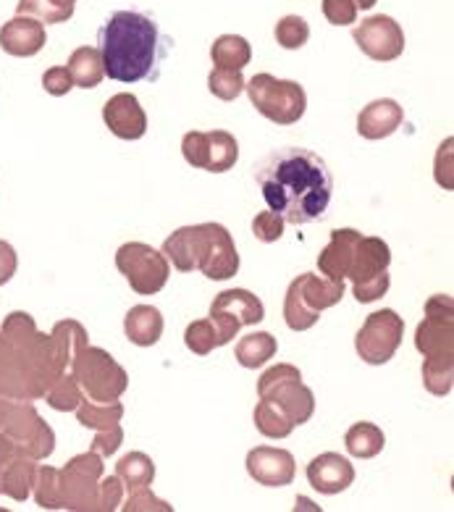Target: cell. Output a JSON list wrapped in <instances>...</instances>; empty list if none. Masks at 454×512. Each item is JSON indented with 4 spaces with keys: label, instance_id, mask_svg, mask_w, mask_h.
Returning <instances> with one entry per match:
<instances>
[{
    "label": "cell",
    "instance_id": "8",
    "mask_svg": "<svg viewBox=\"0 0 454 512\" xmlns=\"http://www.w3.org/2000/svg\"><path fill=\"white\" fill-rule=\"evenodd\" d=\"M103 457L98 452H84L71 457L66 468H58L61 476V499L63 510L87 512L98 507V484L103 478Z\"/></svg>",
    "mask_w": 454,
    "mask_h": 512
},
{
    "label": "cell",
    "instance_id": "26",
    "mask_svg": "<svg viewBox=\"0 0 454 512\" xmlns=\"http://www.w3.org/2000/svg\"><path fill=\"white\" fill-rule=\"evenodd\" d=\"M163 255L174 263L176 271L192 274L197 271V232L195 226H182L163 242Z\"/></svg>",
    "mask_w": 454,
    "mask_h": 512
},
{
    "label": "cell",
    "instance_id": "45",
    "mask_svg": "<svg viewBox=\"0 0 454 512\" xmlns=\"http://www.w3.org/2000/svg\"><path fill=\"white\" fill-rule=\"evenodd\" d=\"M121 502H124V484L119 481V476L100 478L98 484V512H113L119 510Z\"/></svg>",
    "mask_w": 454,
    "mask_h": 512
},
{
    "label": "cell",
    "instance_id": "29",
    "mask_svg": "<svg viewBox=\"0 0 454 512\" xmlns=\"http://www.w3.org/2000/svg\"><path fill=\"white\" fill-rule=\"evenodd\" d=\"M50 339H53V344H56V352H58V358H61L63 368H69L71 360L77 358V352L90 344V334H87V329H84L79 321H74V318L58 321L56 326H53V331H50Z\"/></svg>",
    "mask_w": 454,
    "mask_h": 512
},
{
    "label": "cell",
    "instance_id": "9",
    "mask_svg": "<svg viewBox=\"0 0 454 512\" xmlns=\"http://www.w3.org/2000/svg\"><path fill=\"white\" fill-rule=\"evenodd\" d=\"M0 431H6L14 439L21 455L32 457L37 463L48 460L56 452V431L42 421L32 400H14L6 426Z\"/></svg>",
    "mask_w": 454,
    "mask_h": 512
},
{
    "label": "cell",
    "instance_id": "47",
    "mask_svg": "<svg viewBox=\"0 0 454 512\" xmlns=\"http://www.w3.org/2000/svg\"><path fill=\"white\" fill-rule=\"evenodd\" d=\"M42 87L48 95L53 98H63V95H69L74 90V79H71V71L66 66H53L42 74Z\"/></svg>",
    "mask_w": 454,
    "mask_h": 512
},
{
    "label": "cell",
    "instance_id": "49",
    "mask_svg": "<svg viewBox=\"0 0 454 512\" xmlns=\"http://www.w3.org/2000/svg\"><path fill=\"white\" fill-rule=\"evenodd\" d=\"M121 444H124V428H121V423H119V426H111V428H103V431H98V434H95V439H92L90 449L92 452H98L100 457H111L119 452Z\"/></svg>",
    "mask_w": 454,
    "mask_h": 512
},
{
    "label": "cell",
    "instance_id": "50",
    "mask_svg": "<svg viewBox=\"0 0 454 512\" xmlns=\"http://www.w3.org/2000/svg\"><path fill=\"white\" fill-rule=\"evenodd\" d=\"M16 268H19V255H16L14 245L0 239V287L14 279Z\"/></svg>",
    "mask_w": 454,
    "mask_h": 512
},
{
    "label": "cell",
    "instance_id": "12",
    "mask_svg": "<svg viewBox=\"0 0 454 512\" xmlns=\"http://www.w3.org/2000/svg\"><path fill=\"white\" fill-rule=\"evenodd\" d=\"M352 37L365 56L381 61V64L397 61L405 53V32L392 16L386 14L368 16L365 22H360V27H355Z\"/></svg>",
    "mask_w": 454,
    "mask_h": 512
},
{
    "label": "cell",
    "instance_id": "33",
    "mask_svg": "<svg viewBox=\"0 0 454 512\" xmlns=\"http://www.w3.org/2000/svg\"><path fill=\"white\" fill-rule=\"evenodd\" d=\"M420 376L428 392L436 397H447L454 386V358H423Z\"/></svg>",
    "mask_w": 454,
    "mask_h": 512
},
{
    "label": "cell",
    "instance_id": "41",
    "mask_svg": "<svg viewBox=\"0 0 454 512\" xmlns=\"http://www.w3.org/2000/svg\"><path fill=\"white\" fill-rule=\"evenodd\" d=\"M184 344H187V350H192L195 355H210V352L218 347V337H216V326L210 318H203V321H192L184 329Z\"/></svg>",
    "mask_w": 454,
    "mask_h": 512
},
{
    "label": "cell",
    "instance_id": "10",
    "mask_svg": "<svg viewBox=\"0 0 454 512\" xmlns=\"http://www.w3.org/2000/svg\"><path fill=\"white\" fill-rule=\"evenodd\" d=\"M197 232V271L205 279L226 281L237 276L239 253L234 237L224 224H195Z\"/></svg>",
    "mask_w": 454,
    "mask_h": 512
},
{
    "label": "cell",
    "instance_id": "51",
    "mask_svg": "<svg viewBox=\"0 0 454 512\" xmlns=\"http://www.w3.org/2000/svg\"><path fill=\"white\" fill-rule=\"evenodd\" d=\"M16 455H21L19 447H16V442L6 434V431H0V463L6 465L8 460H14Z\"/></svg>",
    "mask_w": 454,
    "mask_h": 512
},
{
    "label": "cell",
    "instance_id": "4",
    "mask_svg": "<svg viewBox=\"0 0 454 512\" xmlns=\"http://www.w3.org/2000/svg\"><path fill=\"white\" fill-rule=\"evenodd\" d=\"M245 90L255 111L279 127L297 124L308 111V95H305L300 82H292V79L255 74L245 85Z\"/></svg>",
    "mask_w": 454,
    "mask_h": 512
},
{
    "label": "cell",
    "instance_id": "25",
    "mask_svg": "<svg viewBox=\"0 0 454 512\" xmlns=\"http://www.w3.org/2000/svg\"><path fill=\"white\" fill-rule=\"evenodd\" d=\"M71 79H74V87H82V90H92L103 82V58H100V50L92 48V45H82L69 56Z\"/></svg>",
    "mask_w": 454,
    "mask_h": 512
},
{
    "label": "cell",
    "instance_id": "2",
    "mask_svg": "<svg viewBox=\"0 0 454 512\" xmlns=\"http://www.w3.org/2000/svg\"><path fill=\"white\" fill-rule=\"evenodd\" d=\"M171 48L174 40L163 35L155 16L142 11H116L98 29L103 71L124 85L158 82Z\"/></svg>",
    "mask_w": 454,
    "mask_h": 512
},
{
    "label": "cell",
    "instance_id": "17",
    "mask_svg": "<svg viewBox=\"0 0 454 512\" xmlns=\"http://www.w3.org/2000/svg\"><path fill=\"white\" fill-rule=\"evenodd\" d=\"M402 121H405V111H402L397 100H373L357 116V134L363 140H386L402 127Z\"/></svg>",
    "mask_w": 454,
    "mask_h": 512
},
{
    "label": "cell",
    "instance_id": "32",
    "mask_svg": "<svg viewBox=\"0 0 454 512\" xmlns=\"http://www.w3.org/2000/svg\"><path fill=\"white\" fill-rule=\"evenodd\" d=\"M116 476L124 484V489H145L155 481L153 457L145 455V452H129L116 463Z\"/></svg>",
    "mask_w": 454,
    "mask_h": 512
},
{
    "label": "cell",
    "instance_id": "53",
    "mask_svg": "<svg viewBox=\"0 0 454 512\" xmlns=\"http://www.w3.org/2000/svg\"><path fill=\"white\" fill-rule=\"evenodd\" d=\"M352 3H355V6H357V11H371V8L376 6L378 0H352Z\"/></svg>",
    "mask_w": 454,
    "mask_h": 512
},
{
    "label": "cell",
    "instance_id": "11",
    "mask_svg": "<svg viewBox=\"0 0 454 512\" xmlns=\"http://www.w3.org/2000/svg\"><path fill=\"white\" fill-rule=\"evenodd\" d=\"M415 347L423 358H454V300L434 295L426 302V318L415 329Z\"/></svg>",
    "mask_w": 454,
    "mask_h": 512
},
{
    "label": "cell",
    "instance_id": "7",
    "mask_svg": "<svg viewBox=\"0 0 454 512\" xmlns=\"http://www.w3.org/2000/svg\"><path fill=\"white\" fill-rule=\"evenodd\" d=\"M405 337V321L397 316V310H376L365 318L355 337V350L360 360L368 365H384L397 355Z\"/></svg>",
    "mask_w": 454,
    "mask_h": 512
},
{
    "label": "cell",
    "instance_id": "3",
    "mask_svg": "<svg viewBox=\"0 0 454 512\" xmlns=\"http://www.w3.org/2000/svg\"><path fill=\"white\" fill-rule=\"evenodd\" d=\"M69 368L71 376L82 386V392L95 402L121 400V394L129 389L124 365L116 363V358L103 347H90V344L82 347Z\"/></svg>",
    "mask_w": 454,
    "mask_h": 512
},
{
    "label": "cell",
    "instance_id": "13",
    "mask_svg": "<svg viewBox=\"0 0 454 512\" xmlns=\"http://www.w3.org/2000/svg\"><path fill=\"white\" fill-rule=\"evenodd\" d=\"M247 473L255 484L263 486H289L297 476V463H294L292 452L279 447H266V444H260V447L250 449L247 452Z\"/></svg>",
    "mask_w": 454,
    "mask_h": 512
},
{
    "label": "cell",
    "instance_id": "6",
    "mask_svg": "<svg viewBox=\"0 0 454 512\" xmlns=\"http://www.w3.org/2000/svg\"><path fill=\"white\" fill-rule=\"evenodd\" d=\"M116 268L129 281V287L142 297L158 295L168 284V276H171L166 255L161 250H155V247L145 245V242L121 245L116 250Z\"/></svg>",
    "mask_w": 454,
    "mask_h": 512
},
{
    "label": "cell",
    "instance_id": "27",
    "mask_svg": "<svg viewBox=\"0 0 454 512\" xmlns=\"http://www.w3.org/2000/svg\"><path fill=\"white\" fill-rule=\"evenodd\" d=\"M344 447L357 460H371V457L381 455L386 447L384 431L376 426V423L360 421L355 426H350V431L344 434Z\"/></svg>",
    "mask_w": 454,
    "mask_h": 512
},
{
    "label": "cell",
    "instance_id": "30",
    "mask_svg": "<svg viewBox=\"0 0 454 512\" xmlns=\"http://www.w3.org/2000/svg\"><path fill=\"white\" fill-rule=\"evenodd\" d=\"M74 413H77L79 426L92 428V431H103V428L119 426L121 418H124V405L119 400L95 402L90 397H84Z\"/></svg>",
    "mask_w": 454,
    "mask_h": 512
},
{
    "label": "cell",
    "instance_id": "36",
    "mask_svg": "<svg viewBox=\"0 0 454 512\" xmlns=\"http://www.w3.org/2000/svg\"><path fill=\"white\" fill-rule=\"evenodd\" d=\"M32 494H35L37 507H42V510H63L58 468H53V465H40L37 468L35 486H32Z\"/></svg>",
    "mask_w": 454,
    "mask_h": 512
},
{
    "label": "cell",
    "instance_id": "42",
    "mask_svg": "<svg viewBox=\"0 0 454 512\" xmlns=\"http://www.w3.org/2000/svg\"><path fill=\"white\" fill-rule=\"evenodd\" d=\"M310 40V27L302 16H284L276 24V43L284 50H300Z\"/></svg>",
    "mask_w": 454,
    "mask_h": 512
},
{
    "label": "cell",
    "instance_id": "38",
    "mask_svg": "<svg viewBox=\"0 0 454 512\" xmlns=\"http://www.w3.org/2000/svg\"><path fill=\"white\" fill-rule=\"evenodd\" d=\"M318 318H321V313L310 310L308 305L302 302L297 287H294V284H289L287 297H284V321H287L289 329L308 331V329H313L315 323H318Z\"/></svg>",
    "mask_w": 454,
    "mask_h": 512
},
{
    "label": "cell",
    "instance_id": "14",
    "mask_svg": "<svg viewBox=\"0 0 454 512\" xmlns=\"http://www.w3.org/2000/svg\"><path fill=\"white\" fill-rule=\"evenodd\" d=\"M103 121L108 132L119 140H142L147 132V113L132 92H119L103 106Z\"/></svg>",
    "mask_w": 454,
    "mask_h": 512
},
{
    "label": "cell",
    "instance_id": "21",
    "mask_svg": "<svg viewBox=\"0 0 454 512\" xmlns=\"http://www.w3.org/2000/svg\"><path fill=\"white\" fill-rule=\"evenodd\" d=\"M297 292H300L302 302L308 305L315 313H323V310L339 305L344 297V281H331L326 276L318 274H300L292 281Z\"/></svg>",
    "mask_w": 454,
    "mask_h": 512
},
{
    "label": "cell",
    "instance_id": "31",
    "mask_svg": "<svg viewBox=\"0 0 454 512\" xmlns=\"http://www.w3.org/2000/svg\"><path fill=\"white\" fill-rule=\"evenodd\" d=\"M210 58H213L216 69L242 71L252 61V48L245 37L221 35L210 48Z\"/></svg>",
    "mask_w": 454,
    "mask_h": 512
},
{
    "label": "cell",
    "instance_id": "37",
    "mask_svg": "<svg viewBox=\"0 0 454 512\" xmlns=\"http://www.w3.org/2000/svg\"><path fill=\"white\" fill-rule=\"evenodd\" d=\"M82 400H84L82 386L77 384V379H74L71 373L69 376L63 373L61 379L50 386L48 392H45V402H48L53 410H58V413H74Z\"/></svg>",
    "mask_w": 454,
    "mask_h": 512
},
{
    "label": "cell",
    "instance_id": "54",
    "mask_svg": "<svg viewBox=\"0 0 454 512\" xmlns=\"http://www.w3.org/2000/svg\"><path fill=\"white\" fill-rule=\"evenodd\" d=\"M58 6H77V0H53Z\"/></svg>",
    "mask_w": 454,
    "mask_h": 512
},
{
    "label": "cell",
    "instance_id": "18",
    "mask_svg": "<svg viewBox=\"0 0 454 512\" xmlns=\"http://www.w3.org/2000/svg\"><path fill=\"white\" fill-rule=\"evenodd\" d=\"M360 237L363 234L357 232V229H336V232H331L329 245L318 253V271H321V276L331 281L347 279V271L352 266Z\"/></svg>",
    "mask_w": 454,
    "mask_h": 512
},
{
    "label": "cell",
    "instance_id": "23",
    "mask_svg": "<svg viewBox=\"0 0 454 512\" xmlns=\"http://www.w3.org/2000/svg\"><path fill=\"white\" fill-rule=\"evenodd\" d=\"M239 161V142L226 129L205 132V171L210 174H226Z\"/></svg>",
    "mask_w": 454,
    "mask_h": 512
},
{
    "label": "cell",
    "instance_id": "28",
    "mask_svg": "<svg viewBox=\"0 0 454 512\" xmlns=\"http://www.w3.org/2000/svg\"><path fill=\"white\" fill-rule=\"evenodd\" d=\"M276 350H279V342H276L273 334H268V331H252V334L239 339L234 355H237V363L242 368L255 371V368H263L276 355Z\"/></svg>",
    "mask_w": 454,
    "mask_h": 512
},
{
    "label": "cell",
    "instance_id": "5",
    "mask_svg": "<svg viewBox=\"0 0 454 512\" xmlns=\"http://www.w3.org/2000/svg\"><path fill=\"white\" fill-rule=\"evenodd\" d=\"M260 400H268L287 415L294 426L308 423L315 413V394L310 386L302 384L300 368L279 363L268 368L258 381Z\"/></svg>",
    "mask_w": 454,
    "mask_h": 512
},
{
    "label": "cell",
    "instance_id": "22",
    "mask_svg": "<svg viewBox=\"0 0 454 512\" xmlns=\"http://www.w3.org/2000/svg\"><path fill=\"white\" fill-rule=\"evenodd\" d=\"M126 339L137 347H153L163 337V316L153 305H134L124 316Z\"/></svg>",
    "mask_w": 454,
    "mask_h": 512
},
{
    "label": "cell",
    "instance_id": "20",
    "mask_svg": "<svg viewBox=\"0 0 454 512\" xmlns=\"http://www.w3.org/2000/svg\"><path fill=\"white\" fill-rule=\"evenodd\" d=\"M210 313H229L237 318L239 326H255L266 318V308L258 295H252L247 289H226L213 300Z\"/></svg>",
    "mask_w": 454,
    "mask_h": 512
},
{
    "label": "cell",
    "instance_id": "46",
    "mask_svg": "<svg viewBox=\"0 0 454 512\" xmlns=\"http://www.w3.org/2000/svg\"><path fill=\"white\" fill-rule=\"evenodd\" d=\"M323 16L334 27H350L357 22V6L352 0H323Z\"/></svg>",
    "mask_w": 454,
    "mask_h": 512
},
{
    "label": "cell",
    "instance_id": "15",
    "mask_svg": "<svg viewBox=\"0 0 454 512\" xmlns=\"http://www.w3.org/2000/svg\"><path fill=\"white\" fill-rule=\"evenodd\" d=\"M305 473H308L310 486L318 494H326V497L342 494V491H347L355 484V468L339 452H323V455L313 457Z\"/></svg>",
    "mask_w": 454,
    "mask_h": 512
},
{
    "label": "cell",
    "instance_id": "55",
    "mask_svg": "<svg viewBox=\"0 0 454 512\" xmlns=\"http://www.w3.org/2000/svg\"><path fill=\"white\" fill-rule=\"evenodd\" d=\"M0 494H3V463H0Z\"/></svg>",
    "mask_w": 454,
    "mask_h": 512
},
{
    "label": "cell",
    "instance_id": "40",
    "mask_svg": "<svg viewBox=\"0 0 454 512\" xmlns=\"http://www.w3.org/2000/svg\"><path fill=\"white\" fill-rule=\"evenodd\" d=\"M245 77H242V71L234 69H213L208 77V90L216 95L218 100H224V103H231V100H237L242 92H245Z\"/></svg>",
    "mask_w": 454,
    "mask_h": 512
},
{
    "label": "cell",
    "instance_id": "44",
    "mask_svg": "<svg viewBox=\"0 0 454 512\" xmlns=\"http://www.w3.org/2000/svg\"><path fill=\"white\" fill-rule=\"evenodd\" d=\"M284 224H287V221H284L279 213L263 211L255 216V221H252V234H255V239H260V242L271 245V242L284 237Z\"/></svg>",
    "mask_w": 454,
    "mask_h": 512
},
{
    "label": "cell",
    "instance_id": "16",
    "mask_svg": "<svg viewBox=\"0 0 454 512\" xmlns=\"http://www.w3.org/2000/svg\"><path fill=\"white\" fill-rule=\"evenodd\" d=\"M48 43L45 24L32 19V16L16 14L11 22L0 27V50L14 58H32L37 56Z\"/></svg>",
    "mask_w": 454,
    "mask_h": 512
},
{
    "label": "cell",
    "instance_id": "52",
    "mask_svg": "<svg viewBox=\"0 0 454 512\" xmlns=\"http://www.w3.org/2000/svg\"><path fill=\"white\" fill-rule=\"evenodd\" d=\"M11 405H14V400L0 394V428L6 426V418H8V413H11Z\"/></svg>",
    "mask_w": 454,
    "mask_h": 512
},
{
    "label": "cell",
    "instance_id": "24",
    "mask_svg": "<svg viewBox=\"0 0 454 512\" xmlns=\"http://www.w3.org/2000/svg\"><path fill=\"white\" fill-rule=\"evenodd\" d=\"M37 460L27 455H16L3 465V494L14 502H27L37 478Z\"/></svg>",
    "mask_w": 454,
    "mask_h": 512
},
{
    "label": "cell",
    "instance_id": "34",
    "mask_svg": "<svg viewBox=\"0 0 454 512\" xmlns=\"http://www.w3.org/2000/svg\"><path fill=\"white\" fill-rule=\"evenodd\" d=\"M3 339H6L14 350H27L32 347L37 337H40V331H37L35 318L24 313V310H14V313H8L6 321H3V329H0Z\"/></svg>",
    "mask_w": 454,
    "mask_h": 512
},
{
    "label": "cell",
    "instance_id": "43",
    "mask_svg": "<svg viewBox=\"0 0 454 512\" xmlns=\"http://www.w3.org/2000/svg\"><path fill=\"white\" fill-rule=\"evenodd\" d=\"M121 510L124 512H174V507L168 505V502H163V499H158L150 491V486H145V489H134L132 494H129V499L126 502H121Z\"/></svg>",
    "mask_w": 454,
    "mask_h": 512
},
{
    "label": "cell",
    "instance_id": "39",
    "mask_svg": "<svg viewBox=\"0 0 454 512\" xmlns=\"http://www.w3.org/2000/svg\"><path fill=\"white\" fill-rule=\"evenodd\" d=\"M16 14L32 16L45 24H63L74 16V6H58L53 0H19Z\"/></svg>",
    "mask_w": 454,
    "mask_h": 512
},
{
    "label": "cell",
    "instance_id": "1",
    "mask_svg": "<svg viewBox=\"0 0 454 512\" xmlns=\"http://www.w3.org/2000/svg\"><path fill=\"white\" fill-rule=\"evenodd\" d=\"M255 182L268 208L294 226L326 218L334 197V176L326 161L294 145L268 153L255 166Z\"/></svg>",
    "mask_w": 454,
    "mask_h": 512
},
{
    "label": "cell",
    "instance_id": "48",
    "mask_svg": "<svg viewBox=\"0 0 454 512\" xmlns=\"http://www.w3.org/2000/svg\"><path fill=\"white\" fill-rule=\"evenodd\" d=\"M389 287H392V279H389V271H386V274L365 281V284H355V287H352V295H355V300L360 302V305H371V302L381 300V297L389 292Z\"/></svg>",
    "mask_w": 454,
    "mask_h": 512
},
{
    "label": "cell",
    "instance_id": "35",
    "mask_svg": "<svg viewBox=\"0 0 454 512\" xmlns=\"http://www.w3.org/2000/svg\"><path fill=\"white\" fill-rule=\"evenodd\" d=\"M252 421H255V428H258L266 439H287L294 431V423L289 421L287 415L281 413L279 407L271 405L268 400H260L258 405H255Z\"/></svg>",
    "mask_w": 454,
    "mask_h": 512
},
{
    "label": "cell",
    "instance_id": "19",
    "mask_svg": "<svg viewBox=\"0 0 454 512\" xmlns=\"http://www.w3.org/2000/svg\"><path fill=\"white\" fill-rule=\"evenodd\" d=\"M392 266V250L381 237H360L355 247V258L347 271V279L355 284H365V281L376 279V276L386 274Z\"/></svg>",
    "mask_w": 454,
    "mask_h": 512
}]
</instances>
